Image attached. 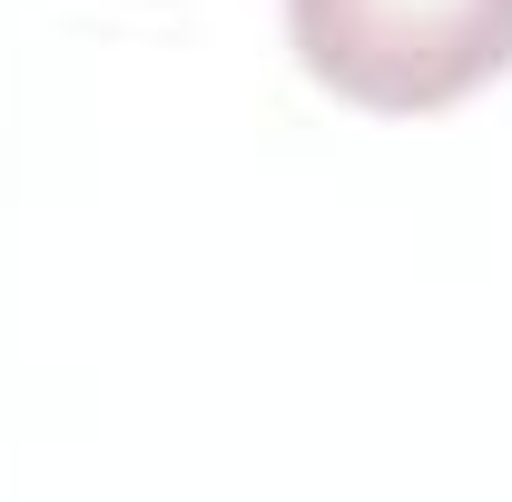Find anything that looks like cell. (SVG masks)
Masks as SVG:
<instances>
[{
  "label": "cell",
  "mask_w": 512,
  "mask_h": 502,
  "mask_svg": "<svg viewBox=\"0 0 512 502\" xmlns=\"http://www.w3.org/2000/svg\"><path fill=\"white\" fill-rule=\"evenodd\" d=\"M296 69L375 119H434L512 69V0H286Z\"/></svg>",
  "instance_id": "obj_1"
}]
</instances>
